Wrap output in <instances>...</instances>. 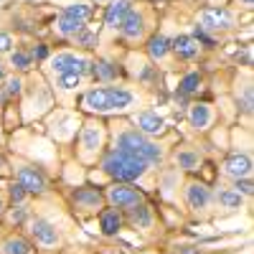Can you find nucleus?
I'll return each instance as SVG.
<instances>
[{
  "instance_id": "obj_1",
  "label": "nucleus",
  "mask_w": 254,
  "mask_h": 254,
  "mask_svg": "<svg viewBox=\"0 0 254 254\" xmlns=\"http://www.w3.org/2000/svg\"><path fill=\"white\" fill-rule=\"evenodd\" d=\"M147 163L130 155V153H122V150H112L107 158H104V173L117 178L120 183H130V181H137L142 173H145Z\"/></svg>"
},
{
  "instance_id": "obj_2",
  "label": "nucleus",
  "mask_w": 254,
  "mask_h": 254,
  "mask_svg": "<svg viewBox=\"0 0 254 254\" xmlns=\"http://www.w3.org/2000/svg\"><path fill=\"white\" fill-rule=\"evenodd\" d=\"M117 150L130 153V155H135V158H140L145 163H160L163 160V150L158 145H153L142 132H125V135H120Z\"/></svg>"
},
{
  "instance_id": "obj_3",
  "label": "nucleus",
  "mask_w": 254,
  "mask_h": 254,
  "mask_svg": "<svg viewBox=\"0 0 254 254\" xmlns=\"http://www.w3.org/2000/svg\"><path fill=\"white\" fill-rule=\"evenodd\" d=\"M107 198H110V203H115L120 208H130V206H137L142 201V193H140L137 188L127 186V183H115L107 190Z\"/></svg>"
},
{
  "instance_id": "obj_4",
  "label": "nucleus",
  "mask_w": 254,
  "mask_h": 254,
  "mask_svg": "<svg viewBox=\"0 0 254 254\" xmlns=\"http://www.w3.org/2000/svg\"><path fill=\"white\" fill-rule=\"evenodd\" d=\"M231 23H234V18H231V13L224 10V8H206L201 13V26L203 28L219 31V28H229Z\"/></svg>"
},
{
  "instance_id": "obj_5",
  "label": "nucleus",
  "mask_w": 254,
  "mask_h": 254,
  "mask_svg": "<svg viewBox=\"0 0 254 254\" xmlns=\"http://www.w3.org/2000/svg\"><path fill=\"white\" fill-rule=\"evenodd\" d=\"M81 104L92 112H110L112 110V99H110V89H92L84 94Z\"/></svg>"
},
{
  "instance_id": "obj_6",
  "label": "nucleus",
  "mask_w": 254,
  "mask_h": 254,
  "mask_svg": "<svg viewBox=\"0 0 254 254\" xmlns=\"http://www.w3.org/2000/svg\"><path fill=\"white\" fill-rule=\"evenodd\" d=\"M18 183L23 186L26 193H44V188H46L44 176H41L38 171H33V168H20L18 171Z\"/></svg>"
},
{
  "instance_id": "obj_7",
  "label": "nucleus",
  "mask_w": 254,
  "mask_h": 254,
  "mask_svg": "<svg viewBox=\"0 0 254 254\" xmlns=\"http://www.w3.org/2000/svg\"><path fill=\"white\" fill-rule=\"evenodd\" d=\"M74 203L79 208H87V211L99 208L102 206V193L97 188H76L74 190Z\"/></svg>"
},
{
  "instance_id": "obj_8",
  "label": "nucleus",
  "mask_w": 254,
  "mask_h": 254,
  "mask_svg": "<svg viewBox=\"0 0 254 254\" xmlns=\"http://www.w3.org/2000/svg\"><path fill=\"white\" fill-rule=\"evenodd\" d=\"M224 171L231 176V178H247L252 173V160L247 155H231L226 163H224Z\"/></svg>"
},
{
  "instance_id": "obj_9",
  "label": "nucleus",
  "mask_w": 254,
  "mask_h": 254,
  "mask_svg": "<svg viewBox=\"0 0 254 254\" xmlns=\"http://www.w3.org/2000/svg\"><path fill=\"white\" fill-rule=\"evenodd\" d=\"M186 196H188V203H190V208H206L208 206V201H211V193H208V188L203 186V183H188V188H186Z\"/></svg>"
},
{
  "instance_id": "obj_10",
  "label": "nucleus",
  "mask_w": 254,
  "mask_h": 254,
  "mask_svg": "<svg viewBox=\"0 0 254 254\" xmlns=\"http://www.w3.org/2000/svg\"><path fill=\"white\" fill-rule=\"evenodd\" d=\"M33 237H36V242L41 244V247H54L56 242H59V234H56V229L49 224V221H33Z\"/></svg>"
},
{
  "instance_id": "obj_11",
  "label": "nucleus",
  "mask_w": 254,
  "mask_h": 254,
  "mask_svg": "<svg viewBox=\"0 0 254 254\" xmlns=\"http://www.w3.org/2000/svg\"><path fill=\"white\" fill-rule=\"evenodd\" d=\"M127 10H130V3H127V0H115V3L107 8V15H104L107 28H120L125 15H127Z\"/></svg>"
},
{
  "instance_id": "obj_12",
  "label": "nucleus",
  "mask_w": 254,
  "mask_h": 254,
  "mask_svg": "<svg viewBox=\"0 0 254 254\" xmlns=\"http://www.w3.org/2000/svg\"><path fill=\"white\" fill-rule=\"evenodd\" d=\"M137 127H140L142 135H160L163 127H165V122H163V117H158L155 112H142V115L137 117Z\"/></svg>"
},
{
  "instance_id": "obj_13",
  "label": "nucleus",
  "mask_w": 254,
  "mask_h": 254,
  "mask_svg": "<svg viewBox=\"0 0 254 254\" xmlns=\"http://www.w3.org/2000/svg\"><path fill=\"white\" fill-rule=\"evenodd\" d=\"M120 226H122V216L117 214L115 208H107V211H102V214H99V229H102V234L112 237V234H117V231H120Z\"/></svg>"
},
{
  "instance_id": "obj_14",
  "label": "nucleus",
  "mask_w": 254,
  "mask_h": 254,
  "mask_svg": "<svg viewBox=\"0 0 254 254\" xmlns=\"http://www.w3.org/2000/svg\"><path fill=\"white\" fill-rule=\"evenodd\" d=\"M171 49H173L181 59H193V56H198V41L190 38V36H178V38L173 41Z\"/></svg>"
},
{
  "instance_id": "obj_15",
  "label": "nucleus",
  "mask_w": 254,
  "mask_h": 254,
  "mask_svg": "<svg viewBox=\"0 0 254 254\" xmlns=\"http://www.w3.org/2000/svg\"><path fill=\"white\" fill-rule=\"evenodd\" d=\"M127 216H130V224L137 226V229H150L153 226V216H150V208L147 206H130V211H127Z\"/></svg>"
},
{
  "instance_id": "obj_16",
  "label": "nucleus",
  "mask_w": 254,
  "mask_h": 254,
  "mask_svg": "<svg viewBox=\"0 0 254 254\" xmlns=\"http://www.w3.org/2000/svg\"><path fill=\"white\" fill-rule=\"evenodd\" d=\"M120 28H122V33H125L127 38L142 36V15L135 13V10H127V15H125V20H122Z\"/></svg>"
},
{
  "instance_id": "obj_17",
  "label": "nucleus",
  "mask_w": 254,
  "mask_h": 254,
  "mask_svg": "<svg viewBox=\"0 0 254 254\" xmlns=\"http://www.w3.org/2000/svg\"><path fill=\"white\" fill-rule=\"evenodd\" d=\"M188 120H190V125H193L196 130H206L208 122H211V107L208 104H193L190 112H188Z\"/></svg>"
},
{
  "instance_id": "obj_18",
  "label": "nucleus",
  "mask_w": 254,
  "mask_h": 254,
  "mask_svg": "<svg viewBox=\"0 0 254 254\" xmlns=\"http://www.w3.org/2000/svg\"><path fill=\"white\" fill-rule=\"evenodd\" d=\"M92 74H94L97 79H102V81H112V79L120 76V69H117V64H112V61H107V59H102V61L92 64Z\"/></svg>"
},
{
  "instance_id": "obj_19",
  "label": "nucleus",
  "mask_w": 254,
  "mask_h": 254,
  "mask_svg": "<svg viewBox=\"0 0 254 254\" xmlns=\"http://www.w3.org/2000/svg\"><path fill=\"white\" fill-rule=\"evenodd\" d=\"M110 99H112V110H127L135 104V94L122 87H110Z\"/></svg>"
},
{
  "instance_id": "obj_20",
  "label": "nucleus",
  "mask_w": 254,
  "mask_h": 254,
  "mask_svg": "<svg viewBox=\"0 0 254 254\" xmlns=\"http://www.w3.org/2000/svg\"><path fill=\"white\" fill-rule=\"evenodd\" d=\"M74 64H76V56L74 54H56L51 59V69L56 74H71L74 71Z\"/></svg>"
},
{
  "instance_id": "obj_21",
  "label": "nucleus",
  "mask_w": 254,
  "mask_h": 254,
  "mask_svg": "<svg viewBox=\"0 0 254 254\" xmlns=\"http://www.w3.org/2000/svg\"><path fill=\"white\" fill-rule=\"evenodd\" d=\"M81 28H84L81 23H76L74 18L64 15V13H61V15H59V20H56V31H59L61 36H76Z\"/></svg>"
},
{
  "instance_id": "obj_22",
  "label": "nucleus",
  "mask_w": 254,
  "mask_h": 254,
  "mask_svg": "<svg viewBox=\"0 0 254 254\" xmlns=\"http://www.w3.org/2000/svg\"><path fill=\"white\" fill-rule=\"evenodd\" d=\"M168 49H171V44H168V38H163V36L150 38V44H147V54H150L153 59H165Z\"/></svg>"
},
{
  "instance_id": "obj_23",
  "label": "nucleus",
  "mask_w": 254,
  "mask_h": 254,
  "mask_svg": "<svg viewBox=\"0 0 254 254\" xmlns=\"http://www.w3.org/2000/svg\"><path fill=\"white\" fill-rule=\"evenodd\" d=\"M3 252H5V254H31L33 249H31V244H28L23 237H13V239L5 242Z\"/></svg>"
},
{
  "instance_id": "obj_24",
  "label": "nucleus",
  "mask_w": 254,
  "mask_h": 254,
  "mask_svg": "<svg viewBox=\"0 0 254 254\" xmlns=\"http://www.w3.org/2000/svg\"><path fill=\"white\" fill-rule=\"evenodd\" d=\"M99 140H102V132H99V127H87L84 130V150L87 153H94L97 147H99Z\"/></svg>"
},
{
  "instance_id": "obj_25",
  "label": "nucleus",
  "mask_w": 254,
  "mask_h": 254,
  "mask_svg": "<svg viewBox=\"0 0 254 254\" xmlns=\"http://www.w3.org/2000/svg\"><path fill=\"white\" fill-rule=\"evenodd\" d=\"M64 15H69V18H74L76 20V23H87V20H89V15H92V10L87 8V5H69L66 10H64Z\"/></svg>"
},
{
  "instance_id": "obj_26",
  "label": "nucleus",
  "mask_w": 254,
  "mask_h": 254,
  "mask_svg": "<svg viewBox=\"0 0 254 254\" xmlns=\"http://www.w3.org/2000/svg\"><path fill=\"white\" fill-rule=\"evenodd\" d=\"M219 203L224 208H239L242 206V196L237 193V190H221V193H219Z\"/></svg>"
},
{
  "instance_id": "obj_27",
  "label": "nucleus",
  "mask_w": 254,
  "mask_h": 254,
  "mask_svg": "<svg viewBox=\"0 0 254 254\" xmlns=\"http://www.w3.org/2000/svg\"><path fill=\"white\" fill-rule=\"evenodd\" d=\"M198 87H201V74H188L181 81V94H193L198 92Z\"/></svg>"
},
{
  "instance_id": "obj_28",
  "label": "nucleus",
  "mask_w": 254,
  "mask_h": 254,
  "mask_svg": "<svg viewBox=\"0 0 254 254\" xmlns=\"http://www.w3.org/2000/svg\"><path fill=\"white\" fill-rule=\"evenodd\" d=\"M176 163L183 168V171H196L198 168V153H178Z\"/></svg>"
},
{
  "instance_id": "obj_29",
  "label": "nucleus",
  "mask_w": 254,
  "mask_h": 254,
  "mask_svg": "<svg viewBox=\"0 0 254 254\" xmlns=\"http://www.w3.org/2000/svg\"><path fill=\"white\" fill-rule=\"evenodd\" d=\"M10 64H13L15 69L26 71V69H31V56L23 54V51H13V54H10Z\"/></svg>"
},
{
  "instance_id": "obj_30",
  "label": "nucleus",
  "mask_w": 254,
  "mask_h": 254,
  "mask_svg": "<svg viewBox=\"0 0 254 254\" xmlns=\"http://www.w3.org/2000/svg\"><path fill=\"white\" fill-rule=\"evenodd\" d=\"M79 81H81V76H76V74H59V87L61 89H76Z\"/></svg>"
},
{
  "instance_id": "obj_31",
  "label": "nucleus",
  "mask_w": 254,
  "mask_h": 254,
  "mask_svg": "<svg viewBox=\"0 0 254 254\" xmlns=\"http://www.w3.org/2000/svg\"><path fill=\"white\" fill-rule=\"evenodd\" d=\"M76 44H81V46H87V49H92V46L97 44V36H94V33H89V31H84V28H81V31L76 33Z\"/></svg>"
},
{
  "instance_id": "obj_32",
  "label": "nucleus",
  "mask_w": 254,
  "mask_h": 254,
  "mask_svg": "<svg viewBox=\"0 0 254 254\" xmlns=\"http://www.w3.org/2000/svg\"><path fill=\"white\" fill-rule=\"evenodd\" d=\"M237 193L239 196H249L252 193V181L249 178H237Z\"/></svg>"
},
{
  "instance_id": "obj_33",
  "label": "nucleus",
  "mask_w": 254,
  "mask_h": 254,
  "mask_svg": "<svg viewBox=\"0 0 254 254\" xmlns=\"http://www.w3.org/2000/svg\"><path fill=\"white\" fill-rule=\"evenodd\" d=\"M13 49V38L8 33H0V54H8Z\"/></svg>"
},
{
  "instance_id": "obj_34",
  "label": "nucleus",
  "mask_w": 254,
  "mask_h": 254,
  "mask_svg": "<svg viewBox=\"0 0 254 254\" xmlns=\"http://www.w3.org/2000/svg\"><path fill=\"white\" fill-rule=\"evenodd\" d=\"M23 219H26V208H23V206H15V208L10 211V221H13V224H20Z\"/></svg>"
},
{
  "instance_id": "obj_35",
  "label": "nucleus",
  "mask_w": 254,
  "mask_h": 254,
  "mask_svg": "<svg viewBox=\"0 0 254 254\" xmlns=\"http://www.w3.org/2000/svg\"><path fill=\"white\" fill-rule=\"evenodd\" d=\"M23 196H26V190H23V186H20V183L10 188V198L13 201H23Z\"/></svg>"
},
{
  "instance_id": "obj_36",
  "label": "nucleus",
  "mask_w": 254,
  "mask_h": 254,
  "mask_svg": "<svg viewBox=\"0 0 254 254\" xmlns=\"http://www.w3.org/2000/svg\"><path fill=\"white\" fill-rule=\"evenodd\" d=\"M33 56H36V59H46V56H49V46H44V44H38V46L33 49L31 59H33Z\"/></svg>"
},
{
  "instance_id": "obj_37",
  "label": "nucleus",
  "mask_w": 254,
  "mask_h": 254,
  "mask_svg": "<svg viewBox=\"0 0 254 254\" xmlns=\"http://www.w3.org/2000/svg\"><path fill=\"white\" fill-rule=\"evenodd\" d=\"M20 87H23V84H20V79H8V94H18Z\"/></svg>"
},
{
  "instance_id": "obj_38",
  "label": "nucleus",
  "mask_w": 254,
  "mask_h": 254,
  "mask_svg": "<svg viewBox=\"0 0 254 254\" xmlns=\"http://www.w3.org/2000/svg\"><path fill=\"white\" fill-rule=\"evenodd\" d=\"M0 81H3V66H0Z\"/></svg>"
},
{
  "instance_id": "obj_39",
  "label": "nucleus",
  "mask_w": 254,
  "mask_h": 254,
  "mask_svg": "<svg viewBox=\"0 0 254 254\" xmlns=\"http://www.w3.org/2000/svg\"><path fill=\"white\" fill-rule=\"evenodd\" d=\"M242 3H247V5H252V0H242Z\"/></svg>"
},
{
  "instance_id": "obj_40",
  "label": "nucleus",
  "mask_w": 254,
  "mask_h": 254,
  "mask_svg": "<svg viewBox=\"0 0 254 254\" xmlns=\"http://www.w3.org/2000/svg\"><path fill=\"white\" fill-rule=\"evenodd\" d=\"M5 3H8V0H0V5H5Z\"/></svg>"
},
{
  "instance_id": "obj_41",
  "label": "nucleus",
  "mask_w": 254,
  "mask_h": 254,
  "mask_svg": "<svg viewBox=\"0 0 254 254\" xmlns=\"http://www.w3.org/2000/svg\"><path fill=\"white\" fill-rule=\"evenodd\" d=\"M0 211H3V198H0Z\"/></svg>"
}]
</instances>
